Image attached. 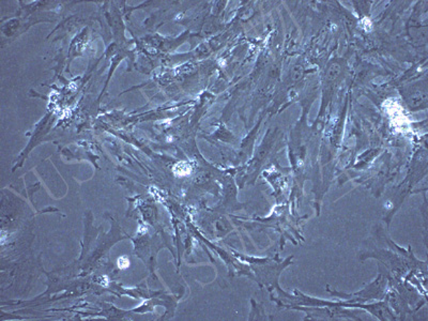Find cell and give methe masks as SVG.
Wrapping results in <instances>:
<instances>
[{
    "mask_svg": "<svg viewBox=\"0 0 428 321\" xmlns=\"http://www.w3.org/2000/svg\"><path fill=\"white\" fill-rule=\"evenodd\" d=\"M289 308L305 312L309 320H337V319H352V320H361L356 317L354 313L346 310L342 302H331L327 306H295Z\"/></svg>",
    "mask_w": 428,
    "mask_h": 321,
    "instance_id": "1",
    "label": "cell"
},
{
    "mask_svg": "<svg viewBox=\"0 0 428 321\" xmlns=\"http://www.w3.org/2000/svg\"><path fill=\"white\" fill-rule=\"evenodd\" d=\"M387 285H388V278L380 270V273L377 276L376 280L359 292L346 294L335 292V290H328L331 292L332 296L340 299L346 303H364L366 301L383 299V296L387 294Z\"/></svg>",
    "mask_w": 428,
    "mask_h": 321,
    "instance_id": "2",
    "label": "cell"
},
{
    "mask_svg": "<svg viewBox=\"0 0 428 321\" xmlns=\"http://www.w3.org/2000/svg\"><path fill=\"white\" fill-rule=\"evenodd\" d=\"M403 101L410 111H417L427 107V83L417 82L401 91Z\"/></svg>",
    "mask_w": 428,
    "mask_h": 321,
    "instance_id": "3",
    "label": "cell"
},
{
    "mask_svg": "<svg viewBox=\"0 0 428 321\" xmlns=\"http://www.w3.org/2000/svg\"><path fill=\"white\" fill-rule=\"evenodd\" d=\"M340 71H342V67L337 62L330 64L327 70V74H326V81H327L328 85L334 84L340 78Z\"/></svg>",
    "mask_w": 428,
    "mask_h": 321,
    "instance_id": "4",
    "label": "cell"
},
{
    "mask_svg": "<svg viewBox=\"0 0 428 321\" xmlns=\"http://www.w3.org/2000/svg\"><path fill=\"white\" fill-rule=\"evenodd\" d=\"M303 73H305V68H303L302 64H295V66L291 68L289 78H290L291 82H297V81L301 79V77L303 76Z\"/></svg>",
    "mask_w": 428,
    "mask_h": 321,
    "instance_id": "5",
    "label": "cell"
}]
</instances>
